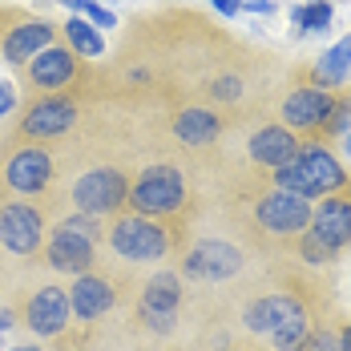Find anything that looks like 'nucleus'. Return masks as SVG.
Wrapping results in <instances>:
<instances>
[{"label": "nucleus", "mask_w": 351, "mask_h": 351, "mask_svg": "<svg viewBox=\"0 0 351 351\" xmlns=\"http://www.w3.org/2000/svg\"><path fill=\"white\" fill-rule=\"evenodd\" d=\"M12 106H16V89H12L8 81H0V117H4Z\"/></svg>", "instance_id": "7c9ffc66"}, {"label": "nucleus", "mask_w": 351, "mask_h": 351, "mask_svg": "<svg viewBox=\"0 0 351 351\" xmlns=\"http://www.w3.org/2000/svg\"><path fill=\"white\" fill-rule=\"evenodd\" d=\"M343 145H348V154H351V134H348V141H343Z\"/></svg>", "instance_id": "e433bc0d"}, {"label": "nucleus", "mask_w": 351, "mask_h": 351, "mask_svg": "<svg viewBox=\"0 0 351 351\" xmlns=\"http://www.w3.org/2000/svg\"><path fill=\"white\" fill-rule=\"evenodd\" d=\"M8 323H12V315H8V307H0V335L8 331Z\"/></svg>", "instance_id": "72a5a7b5"}, {"label": "nucleus", "mask_w": 351, "mask_h": 351, "mask_svg": "<svg viewBox=\"0 0 351 351\" xmlns=\"http://www.w3.org/2000/svg\"><path fill=\"white\" fill-rule=\"evenodd\" d=\"M311 222H315V239H323L331 250L351 243V202H343V198H327L311 214Z\"/></svg>", "instance_id": "9d476101"}, {"label": "nucleus", "mask_w": 351, "mask_h": 351, "mask_svg": "<svg viewBox=\"0 0 351 351\" xmlns=\"http://www.w3.org/2000/svg\"><path fill=\"white\" fill-rule=\"evenodd\" d=\"M29 73H33V81L40 85V89H61V85L73 77V57L65 53V49H45V53L33 57Z\"/></svg>", "instance_id": "a211bd4d"}, {"label": "nucleus", "mask_w": 351, "mask_h": 351, "mask_svg": "<svg viewBox=\"0 0 351 351\" xmlns=\"http://www.w3.org/2000/svg\"><path fill=\"white\" fill-rule=\"evenodd\" d=\"M275 178H279V186L287 190V194H299V198H319L315 182L303 174V166H299V162H287V166H279V170H275Z\"/></svg>", "instance_id": "b1692460"}, {"label": "nucleus", "mask_w": 351, "mask_h": 351, "mask_svg": "<svg viewBox=\"0 0 351 351\" xmlns=\"http://www.w3.org/2000/svg\"><path fill=\"white\" fill-rule=\"evenodd\" d=\"M258 222L275 234H295L311 222V206H307V198L282 190V194H271V198L258 202Z\"/></svg>", "instance_id": "20e7f679"}, {"label": "nucleus", "mask_w": 351, "mask_h": 351, "mask_svg": "<svg viewBox=\"0 0 351 351\" xmlns=\"http://www.w3.org/2000/svg\"><path fill=\"white\" fill-rule=\"evenodd\" d=\"M295 162L303 166V174L315 182L319 194H327V190H339L343 182H348V174H343V166L327 154V149H319V145H311V149H303V154H295Z\"/></svg>", "instance_id": "2eb2a0df"}, {"label": "nucleus", "mask_w": 351, "mask_h": 351, "mask_svg": "<svg viewBox=\"0 0 351 351\" xmlns=\"http://www.w3.org/2000/svg\"><path fill=\"white\" fill-rule=\"evenodd\" d=\"M271 335H275V348L279 351H303V343H307V315L295 311L291 319H282Z\"/></svg>", "instance_id": "5701e85b"}, {"label": "nucleus", "mask_w": 351, "mask_h": 351, "mask_svg": "<svg viewBox=\"0 0 351 351\" xmlns=\"http://www.w3.org/2000/svg\"><path fill=\"white\" fill-rule=\"evenodd\" d=\"M239 89H243V85H239L234 77H222V81H214V97H222V101H226V97H239Z\"/></svg>", "instance_id": "c756f323"}, {"label": "nucleus", "mask_w": 351, "mask_h": 351, "mask_svg": "<svg viewBox=\"0 0 351 351\" xmlns=\"http://www.w3.org/2000/svg\"><path fill=\"white\" fill-rule=\"evenodd\" d=\"M303 348L307 351H343V343H339V335H331V331H315V335H307Z\"/></svg>", "instance_id": "bb28decb"}, {"label": "nucleus", "mask_w": 351, "mask_h": 351, "mask_svg": "<svg viewBox=\"0 0 351 351\" xmlns=\"http://www.w3.org/2000/svg\"><path fill=\"white\" fill-rule=\"evenodd\" d=\"M291 16H295V25H299L303 33H323V29L331 25V4H327V0H315V4L295 8Z\"/></svg>", "instance_id": "393cba45"}, {"label": "nucleus", "mask_w": 351, "mask_h": 351, "mask_svg": "<svg viewBox=\"0 0 351 351\" xmlns=\"http://www.w3.org/2000/svg\"><path fill=\"white\" fill-rule=\"evenodd\" d=\"M327 113H331V93H323V89H299L282 106L287 125H295V130H315L327 121Z\"/></svg>", "instance_id": "1a4fd4ad"}, {"label": "nucleus", "mask_w": 351, "mask_h": 351, "mask_svg": "<svg viewBox=\"0 0 351 351\" xmlns=\"http://www.w3.org/2000/svg\"><path fill=\"white\" fill-rule=\"evenodd\" d=\"M178 138L186 141V145H206V141L218 138V117L206 113V109H186L182 117H178Z\"/></svg>", "instance_id": "aec40b11"}, {"label": "nucleus", "mask_w": 351, "mask_h": 351, "mask_svg": "<svg viewBox=\"0 0 351 351\" xmlns=\"http://www.w3.org/2000/svg\"><path fill=\"white\" fill-rule=\"evenodd\" d=\"M65 4H73V8H77V12H85V16H89V25H93V29H113V25H117V16H113V12H109V8H101V4H97V0H65Z\"/></svg>", "instance_id": "a878e982"}, {"label": "nucleus", "mask_w": 351, "mask_h": 351, "mask_svg": "<svg viewBox=\"0 0 351 351\" xmlns=\"http://www.w3.org/2000/svg\"><path fill=\"white\" fill-rule=\"evenodd\" d=\"M178 295H182V287H178L174 275L149 279V287H145V315L154 319V327H170L174 307H178Z\"/></svg>", "instance_id": "dca6fc26"}, {"label": "nucleus", "mask_w": 351, "mask_h": 351, "mask_svg": "<svg viewBox=\"0 0 351 351\" xmlns=\"http://www.w3.org/2000/svg\"><path fill=\"white\" fill-rule=\"evenodd\" d=\"M210 4L218 8V12H226V16H234V12L243 8V0H210Z\"/></svg>", "instance_id": "2f4dec72"}, {"label": "nucleus", "mask_w": 351, "mask_h": 351, "mask_svg": "<svg viewBox=\"0 0 351 351\" xmlns=\"http://www.w3.org/2000/svg\"><path fill=\"white\" fill-rule=\"evenodd\" d=\"M243 267V254L226 243H198L186 254V275L194 279H226Z\"/></svg>", "instance_id": "423d86ee"}, {"label": "nucleus", "mask_w": 351, "mask_h": 351, "mask_svg": "<svg viewBox=\"0 0 351 351\" xmlns=\"http://www.w3.org/2000/svg\"><path fill=\"white\" fill-rule=\"evenodd\" d=\"M73 106L69 101H40L25 113V134H33V138H57V134H65L73 125Z\"/></svg>", "instance_id": "ddd939ff"}, {"label": "nucleus", "mask_w": 351, "mask_h": 351, "mask_svg": "<svg viewBox=\"0 0 351 351\" xmlns=\"http://www.w3.org/2000/svg\"><path fill=\"white\" fill-rule=\"evenodd\" d=\"M65 226L77 230V234H85L89 243H97V222H93V214H73V218H65Z\"/></svg>", "instance_id": "cd10ccee"}, {"label": "nucleus", "mask_w": 351, "mask_h": 351, "mask_svg": "<svg viewBox=\"0 0 351 351\" xmlns=\"http://www.w3.org/2000/svg\"><path fill=\"white\" fill-rule=\"evenodd\" d=\"M303 254H307L311 263H327V258H331V246L323 243V239H315V234H307V239H303Z\"/></svg>", "instance_id": "c85d7f7f"}, {"label": "nucleus", "mask_w": 351, "mask_h": 351, "mask_svg": "<svg viewBox=\"0 0 351 351\" xmlns=\"http://www.w3.org/2000/svg\"><path fill=\"white\" fill-rule=\"evenodd\" d=\"M125 194H130V182L117 174V170H93V174H85L77 182V190H73V198H77V206L85 214H109L113 206H121L125 202Z\"/></svg>", "instance_id": "7ed1b4c3"}, {"label": "nucleus", "mask_w": 351, "mask_h": 351, "mask_svg": "<svg viewBox=\"0 0 351 351\" xmlns=\"http://www.w3.org/2000/svg\"><path fill=\"white\" fill-rule=\"evenodd\" d=\"M113 250L125 254V258H138V263H149V258H162L166 254V230L145 222V218H121L113 226Z\"/></svg>", "instance_id": "f03ea898"}, {"label": "nucleus", "mask_w": 351, "mask_h": 351, "mask_svg": "<svg viewBox=\"0 0 351 351\" xmlns=\"http://www.w3.org/2000/svg\"><path fill=\"white\" fill-rule=\"evenodd\" d=\"M69 311H73L69 295L61 287H45V291H36L33 303H29V327L36 335H57V331H65Z\"/></svg>", "instance_id": "0eeeda50"}, {"label": "nucleus", "mask_w": 351, "mask_h": 351, "mask_svg": "<svg viewBox=\"0 0 351 351\" xmlns=\"http://www.w3.org/2000/svg\"><path fill=\"white\" fill-rule=\"evenodd\" d=\"M69 307H73V311H77L81 319L106 315L109 307H113V287H109L106 279L81 275V279L73 282V291H69Z\"/></svg>", "instance_id": "f8f14e48"}, {"label": "nucleus", "mask_w": 351, "mask_h": 351, "mask_svg": "<svg viewBox=\"0 0 351 351\" xmlns=\"http://www.w3.org/2000/svg\"><path fill=\"white\" fill-rule=\"evenodd\" d=\"M295 154H299V145L295 138L279 130V125H271V130H258L254 138H250V158H258L263 166H287V162H295Z\"/></svg>", "instance_id": "4468645a"}, {"label": "nucleus", "mask_w": 351, "mask_h": 351, "mask_svg": "<svg viewBox=\"0 0 351 351\" xmlns=\"http://www.w3.org/2000/svg\"><path fill=\"white\" fill-rule=\"evenodd\" d=\"M12 351H40V348H12Z\"/></svg>", "instance_id": "c9c22d12"}, {"label": "nucleus", "mask_w": 351, "mask_h": 351, "mask_svg": "<svg viewBox=\"0 0 351 351\" xmlns=\"http://www.w3.org/2000/svg\"><path fill=\"white\" fill-rule=\"evenodd\" d=\"M348 69H351V36H343L335 49H327V53L319 57L315 77L323 81V85H339V81L348 77Z\"/></svg>", "instance_id": "412c9836"}, {"label": "nucleus", "mask_w": 351, "mask_h": 351, "mask_svg": "<svg viewBox=\"0 0 351 351\" xmlns=\"http://www.w3.org/2000/svg\"><path fill=\"white\" fill-rule=\"evenodd\" d=\"M49 263H53L57 271H85V267L93 263V243H89L85 234L69 230V226H61V230L53 234V243H49Z\"/></svg>", "instance_id": "9b49d317"}, {"label": "nucleus", "mask_w": 351, "mask_h": 351, "mask_svg": "<svg viewBox=\"0 0 351 351\" xmlns=\"http://www.w3.org/2000/svg\"><path fill=\"white\" fill-rule=\"evenodd\" d=\"M243 8H250V12H271L275 4L271 0H243Z\"/></svg>", "instance_id": "473e14b6"}, {"label": "nucleus", "mask_w": 351, "mask_h": 351, "mask_svg": "<svg viewBox=\"0 0 351 351\" xmlns=\"http://www.w3.org/2000/svg\"><path fill=\"white\" fill-rule=\"evenodd\" d=\"M49 36H53L49 25H21V29H12L8 40H4V57L16 61V65H21V61H33L36 53L49 49Z\"/></svg>", "instance_id": "6ab92c4d"}, {"label": "nucleus", "mask_w": 351, "mask_h": 351, "mask_svg": "<svg viewBox=\"0 0 351 351\" xmlns=\"http://www.w3.org/2000/svg\"><path fill=\"white\" fill-rule=\"evenodd\" d=\"M182 194H186V186H182L178 170H170V166H149V170L134 182V190H130V198H134V206H138L141 214L178 210V206H182Z\"/></svg>", "instance_id": "f257e3e1"}, {"label": "nucleus", "mask_w": 351, "mask_h": 351, "mask_svg": "<svg viewBox=\"0 0 351 351\" xmlns=\"http://www.w3.org/2000/svg\"><path fill=\"white\" fill-rule=\"evenodd\" d=\"M0 243L12 254H29L40 243V214L33 206H4L0 210Z\"/></svg>", "instance_id": "39448f33"}, {"label": "nucleus", "mask_w": 351, "mask_h": 351, "mask_svg": "<svg viewBox=\"0 0 351 351\" xmlns=\"http://www.w3.org/2000/svg\"><path fill=\"white\" fill-rule=\"evenodd\" d=\"M339 343H343V351H351V327L343 331V335H339Z\"/></svg>", "instance_id": "f704fd0d"}, {"label": "nucleus", "mask_w": 351, "mask_h": 351, "mask_svg": "<svg viewBox=\"0 0 351 351\" xmlns=\"http://www.w3.org/2000/svg\"><path fill=\"white\" fill-rule=\"evenodd\" d=\"M49 174H53V162H49L45 149H21V154H12L4 178L16 194H36V190L49 186Z\"/></svg>", "instance_id": "6e6552de"}, {"label": "nucleus", "mask_w": 351, "mask_h": 351, "mask_svg": "<svg viewBox=\"0 0 351 351\" xmlns=\"http://www.w3.org/2000/svg\"><path fill=\"white\" fill-rule=\"evenodd\" d=\"M295 311H303L295 299H287V295H271V299H258V303H250L246 307V327L250 331H275L282 319H291Z\"/></svg>", "instance_id": "f3484780"}, {"label": "nucleus", "mask_w": 351, "mask_h": 351, "mask_svg": "<svg viewBox=\"0 0 351 351\" xmlns=\"http://www.w3.org/2000/svg\"><path fill=\"white\" fill-rule=\"evenodd\" d=\"M65 36L73 40V49H77V53H85V57H101V49H106L101 33H97L89 21H81V16H73L69 25H65Z\"/></svg>", "instance_id": "4be33fe9"}]
</instances>
